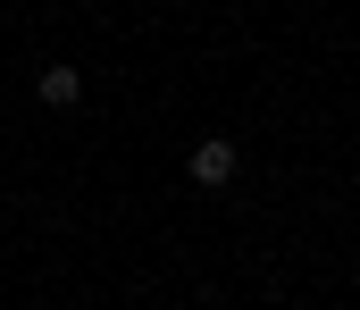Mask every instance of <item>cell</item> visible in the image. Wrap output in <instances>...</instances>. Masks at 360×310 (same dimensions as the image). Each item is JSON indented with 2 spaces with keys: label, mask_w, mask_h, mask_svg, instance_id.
I'll return each instance as SVG.
<instances>
[{
  "label": "cell",
  "mask_w": 360,
  "mask_h": 310,
  "mask_svg": "<svg viewBox=\"0 0 360 310\" xmlns=\"http://www.w3.org/2000/svg\"><path fill=\"white\" fill-rule=\"evenodd\" d=\"M235 168H243V151L226 134H201L193 143V185H235Z\"/></svg>",
  "instance_id": "cell-1"
},
{
  "label": "cell",
  "mask_w": 360,
  "mask_h": 310,
  "mask_svg": "<svg viewBox=\"0 0 360 310\" xmlns=\"http://www.w3.org/2000/svg\"><path fill=\"white\" fill-rule=\"evenodd\" d=\"M42 101H51V109H76V101H84V67H42Z\"/></svg>",
  "instance_id": "cell-2"
}]
</instances>
